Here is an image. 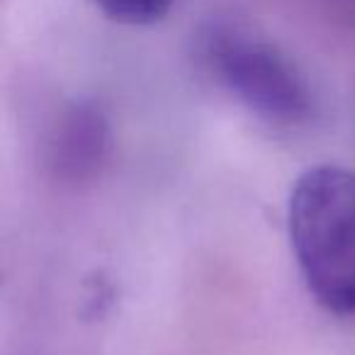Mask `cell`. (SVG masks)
<instances>
[{
  "mask_svg": "<svg viewBox=\"0 0 355 355\" xmlns=\"http://www.w3.org/2000/svg\"><path fill=\"white\" fill-rule=\"evenodd\" d=\"M110 148V124L95 105L69 107L49 144V163L66 183H83L98 173Z\"/></svg>",
  "mask_w": 355,
  "mask_h": 355,
  "instance_id": "3957f363",
  "label": "cell"
},
{
  "mask_svg": "<svg viewBox=\"0 0 355 355\" xmlns=\"http://www.w3.org/2000/svg\"><path fill=\"white\" fill-rule=\"evenodd\" d=\"M205 51L219 83L263 122L302 127L314 117L304 73L275 44L224 27L209 35Z\"/></svg>",
  "mask_w": 355,
  "mask_h": 355,
  "instance_id": "7a4b0ae2",
  "label": "cell"
},
{
  "mask_svg": "<svg viewBox=\"0 0 355 355\" xmlns=\"http://www.w3.org/2000/svg\"><path fill=\"white\" fill-rule=\"evenodd\" d=\"M107 20L127 27H151L166 20L175 0H90Z\"/></svg>",
  "mask_w": 355,
  "mask_h": 355,
  "instance_id": "277c9868",
  "label": "cell"
},
{
  "mask_svg": "<svg viewBox=\"0 0 355 355\" xmlns=\"http://www.w3.org/2000/svg\"><path fill=\"white\" fill-rule=\"evenodd\" d=\"M287 229L306 290L324 309L355 316V173L316 166L292 185Z\"/></svg>",
  "mask_w": 355,
  "mask_h": 355,
  "instance_id": "6da1fadb",
  "label": "cell"
}]
</instances>
